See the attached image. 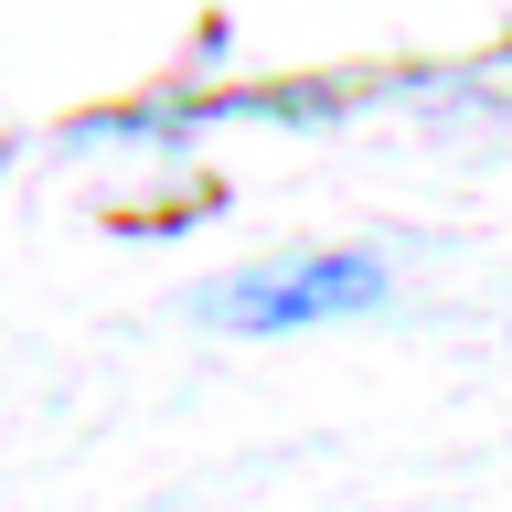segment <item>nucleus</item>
I'll return each mask as SVG.
<instances>
[{"label": "nucleus", "mask_w": 512, "mask_h": 512, "mask_svg": "<svg viewBox=\"0 0 512 512\" xmlns=\"http://www.w3.org/2000/svg\"><path fill=\"white\" fill-rule=\"evenodd\" d=\"M384 299V267L374 256H267V267H246V278L203 288V320H224V331H310V320H342V310H374Z\"/></svg>", "instance_id": "1"}]
</instances>
